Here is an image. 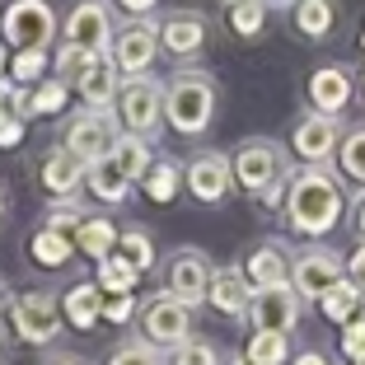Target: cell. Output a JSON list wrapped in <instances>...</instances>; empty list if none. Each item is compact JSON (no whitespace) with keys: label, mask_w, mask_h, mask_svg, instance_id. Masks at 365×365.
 Instances as JSON below:
<instances>
[{"label":"cell","mask_w":365,"mask_h":365,"mask_svg":"<svg viewBox=\"0 0 365 365\" xmlns=\"http://www.w3.org/2000/svg\"><path fill=\"white\" fill-rule=\"evenodd\" d=\"M281 211H286V225L295 230V235L323 239V235H333L337 220H342L346 192H342V182L333 178L328 164H304V169H290Z\"/></svg>","instance_id":"obj_1"},{"label":"cell","mask_w":365,"mask_h":365,"mask_svg":"<svg viewBox=\"0 0 365 365\" xmlns=\"http://www.w3.org/2000/svg\"><path fill=\"white\" fill-rule=\"evenodd\" d=\"M164 122L178 136H202L215 122V80L206 71H178L164 85Z\"/></svg>","instance_id":"obj_2"},{"label":"cell","mask_w":365,"mask_h":365,"mask_svg":"<svg viewBox=\"0 0 365 365\" xmlns=\"http://www.w3.org/2000/svg\"><path fill=\"white\" fill-rule=\"evenodd\" d=\"M230 169H235V182L244 187V192L262 197L267 206H277L281 197H286L290 155L281 150L277 140H248V145H239L235 160H230Z\"/></svg>","instance_id":"obj_3"},{"label":"cell","mask_w":365,"mask_h":365,"mask_svg":"<svg viewBox=\"0 0 365 365\" xmlns=\"http://www.w3.org/2000/svg\"><path fill=\"white\" fill-rule=\"evenodd\" d=\"M113 118L127 136L150 140L164 122V85L155 76H136V80H122L118 89V103H113Z\"/></svg>","instance_id":"obj_4"},{"label":"cell","mask_w":365,"mask_h":365,"mask_svg":"<svg viewBox=\"0 0 365 365\" xmlns=\"http://www.w3.org/2000/svg\"><path fill=\"white\" fill-rule=\"evenodd\" d=\"M122 127L113 113H94V108H85V113H76L71 118V127H66V150L76 155L85 169H98V164L113 160V145H118Z\"/></svg>","instance_id":"obj_5"},{"label":"cell","mask_w":365,"mask_h":365,"mask_svg":"<svg viewBox=\"0 0 365 365\" xmlns=\"http://www.w3.org/2000/svg\"><path fill=\"white\" fill-rule=\"evenodd\" d=\"M187 337H192V309L182 300H173L169 290L150 295L145 309H140V342H150L155 351H178Z\"/></svg>","instance_id":"obj_6"},{"label":"cell","mask_w":365,"mask_h":365,"mask_svg":"<svg viewBox=\"0 0 365 365\" xmlns=\"http://www.w3.org/2000/svg\"><path fill=\"white\" fill-rule=\"evenodd\" d=\"M10 323H14V333H19V342L47 346V342H56L66 319H61V304H56L47 290H29V295H19V300L10 304Z\"/></svg>","instance_id":"obj_7"},{"label":"cell","mask_w":365,"mask_h":365,"mask_svg":"<svg viewBox=\"0 0 365 365\" xmlns=\"http://www.w3.org/2000/svg\"><path fill=\"white\" fill-rule=\"evenodd\" d=\"M0 24H5V38L19 52H47V43H52V33H56V14L47 0H14Z\"/></svg>","instance_id":"obj_8"},{"label":"cell","mask_w":365,"mask_h":365,"mask_svg":"<svg viewBox=\"0 0 365 365\" xmlns=\"http://www.w3.org/2000/svg\"><path fill=\"white\" fill-rule=\"evenodd\" d=\"M113 66H118V76L136 80V76H150L155 56H160V24H127V29L113 33Z\"/></svg>","instance_id":"obj_9"},{"label":"cell","mask_w":365,"mask_h":365,"mask_svg":"<svg viewBox=\"0 0 365 365\" xmlns=\"http://www.w3.org/2000/svg\"><path fill=\"white\" fill-rule=\"evenodd\" d=\"M113 33L118 29H113V14H108L103 0H80L76 10H71V19H66V43L89 52V56H108Z\"/></svg>","instance_id":"obj_10"},{"label":"cell","mask_w":365,"mask_h":365,"mask_svg":"<svg viewBox=\"0 0 365 365\" xmlns=\"http://www.w3.org/2000/svg\"><path fill=\"white\" fill-rule=\"evenodd\" d=\"M290 281H295L290 290H295L300 300H323L333 286H342V281H346V262L337 258V253H328V248H309L304 258H295Z\"/></svg>","instance_id":"obj_11"},{"label":"cell","mask_w":365,"mask_h":365,"mask_svg":"<svg viewBox=\"0 0 365 365\" xmlns=\"http://www.w3.org/2000/svg\"><path fill=\"white\" fill-rule=\"evenodd\" d=\"M182 182H187V192H192L197 202H206V206L225 202L230 187H235V169H230V155H220V150H202V155H192V164L182 169Z\"/></svg>","instance_id":"obj_12"},{"label":"cell","mask_w":365,"mask_h":365,"mask_svg":"<svg viewBox=\"0 0 365 365\" xmlns=\"http://www.w3.org/2000/svg\"><path fill=\"white\" fill-rule=\"evenodd\" d=\"M300 295L290 286L281 290H253V304H248V323L253 333H290L300 323Z\"/></svg>","instance_id":"obj_13"},{"label":"cell","mask_w":365,"mask_h":365,"mask_svg":"<svg viewBox=\"0 0 365 365\" xmlns=\"http://www.w3.org/2000/svg\"><path fill=\"white\" fill-rule=\"evenodd\" d=\"M211 272H215V267L202 258V253H192V248L173 253V262H169V295H173V300H182L187 309L206 304V290H211Z\"/></svg>","instance_id":"obj_14"},{"label":"cell","mask_w":365,"mask_h":365,"mask_svg":"<svg viewBox=\"0 0 365 365\" xmlns=\"http://www.w3.org/2000/svg\"><path fill=\"white\" fill-rule=\"evenodd\" d=\"M244 281L253 290H281L290 286V272H295V258L286 253V244H277V239H267V244H258L253 253L244 258Z\"/></svg>","instance_id":"obj_15"},{"label":"cell","mask_w":365,"mask_h":365,"mask_svg":"<svg viewBox=\"0 0 365 365\" xmlns=\"http://www.w3.org/2000/svg\"><path fill=\"white\" fill-rule=\"evenodd\" d=\"M295 155H300L304 164H328L337 155V145H342V127H337V118H323V113H304L300 122H295Z\"/></svg>","instance_id":"obj_16"},{"label":"cell","mask_w":365,"mask_h":365,"mask_svg":"<svg viewBox=\"0 0 365 365\" xmlns=\"http://www.w3.org/2000/svg\"><path fill=\"white\" fill-rule=\"evenodd\" d=\"M206 304L225 319H248V304H253V286L244 281L239 267H220L211 272V290H206Z\"/></svg>","instance_id":"obj_17"},{"label":"cell","mask_w":365,"mask_h":365,"mask_svg":"<svg viewBox=\"0 0 365 365\" xmlns=\"http://www.w3.org/2000/svg\"><path fill=\"white\" fill-rule=\"evenodd\" d=\"M160 47L173 56H197L206 47V19L197 10H173L160 19Z\"/></svg>","instance_id":"obj_18"},{"label":"cell","mask_w":365,"mask_h":365,"mask_svg":"<svg viewBox=\"0 0 365 365\" xmlns=\"http://www.w3.org/2000/svg\"><path fill=\"white\" fill-rule=\"evenodd\" d=\"M309 103L323 118H342V108L351 103V76L342 66H319L309 76Z\"/></svg>","instance_id":"obj_19"},{"label":"cell","mask_w":365,"mask_h":365,"mask_svg":"<svg viewBox=\"0 0 365 365\" xmlns=\"http://www.w3.org/2000/svg\"><path fill=\"white\" fill-rule=\"evenodd\" d=\"M118 89H122V76H118V66H113V56H94V66L80 76L76 94L85 98V108H94V113H113Z\"/></svg>","instance_id":"obj_20"},{"label":"cell","mask_w":365,"mask_h":365,"mask_svg":"<svg viewBox=\"0 0 365 365\" xmlns=\"http://www.w3.org/2000/svg\"><path fill=\"white\" fill-rule=\"evenodd\" d=\"M61 319L71 323V328H80V333L98 328V323H103V290H98L94 281L71 286V290H66V300H61Z\"/></svg>","instance_id":"obj_21"},{"label":"cell","mask_w":365,"mask_h":365,"mask_svg":"<svg viewBox=\"0 0 365 365\" xmlns=\"http://www.w3.org/2000/svg\"><path fill=\"white\" fill-rule=\"evenodd\" d=\"M85 173H89V169L76 160V155L66 150V145H56V150L43 160V187H47V192H56V197L66 202V197H76V187L85 182Z\"/></svg>","instance_id":"obj_22"},{"label":"cell","mask_w":365,"mask_h":365,"mask_svg":"<svg viewBox=\"0 0 365 365\" xmlns=\"http://www.w3.org/2000/svg\"><path fill=\"white\" fill-rule=\"evenodd\" d=\"M76 248L94 262L113 258V253H118V230H113V220H108V215H85V225L76 230Z\"/></svg>","instance_id":"obj_23"},{"label":"cell","mask_w":365,"mask_h":365,"mask_svg":"<svg viewBox=\"0 0 365 365\" xmlns=\"http://www.w3.org/2000/svg\"><path fill=\"white\" fill-rule=\"evenodd\" d=\"M113 164H118V173H122L127 182H145V173H150V164H155L150 140L127 136V131H122L118 145H113Z\"/></svg>","instance_id":"obj_24"},{"label":"cell","mask_w":365,"mask_h":365,"mask_svg":"<svg viewBox=\"0 0 365 365\" xmlns=\"http://www.w3.org/2000/svg\"><path fill=\"white\" fill-rule=\"evenodd\" d=\"M333 0H295L290 5V19H295V29L304 33V38H323V33L333 29Z\"/></svg>","instance_id":"obj_25"},{"label":"cell","mask_w":365,"mask_h":365,"mask_svg":"<svg viewBox=\"0 0 365 365\" xmlns=\"http://www.w3.org/2000/svg\"><path fill=\"white\" fill-rule=\"evenodd\" d=\"M361 304H365V295L351 286V281H342V286H333L319 300V309H323V319H328V323H342V328H346V323L361 314Z\"/></svg>","instance_id":"obj_26"},{"label":"cell","mask_w":365,"mask_h":365,"mask_svg":"<svg viewBox=\"0 0 365 365\" xmlns=\"http://www.w3.org/2000/svg\"><path fill=\"white\" fill-rule=\"evenodd\" d=\"M85 182H89V192H94L98 202H113V206L127 202V192H131V182L118 173V164H113V160L98 164V169H89V173H85Z\"/></svg>","instance_id":"obj_27"},{"label":"cell","mask_w":365,"mask_h":365,"mask_svg":"<svg viewBox=\"0 0 365 365\" xmlns=\"http://www.w3.org/2000/svg\"><path fill=\"white\" fill-rule=\"evenodd\" d=\"M244 356L253 365H286L290 361V333H253Z\"/></svg>","instance_id":"obj_28"},{"label":"cell","mask_w":365,"mask_h":365,"mask_svg":"<svg viewBox=\"0 0 365 365\" xmlns=\"http://www.w3.org/2000/svg\"><path fill=\"white\" fill-rule=\"evenodd\" d=\"M136 281H140V272H136V267H127V262H122L118 253H113V258L98 262L94 286L103 290V295H131V290H136Z\"/></svg>","instance_id":"obj_29"},{"label":"cell","mask_w":365,"mask_h":365,"mask_svg":"<svg viewBox=\"0 0 365 365\" xmlns=\"http://www.w3.org/2000/svg\"><path fill=\"white\" fill-rule=\"evenodd\" d=\"M29 253L38 267H61V262H71V253H76V244L66 235H52V230H38V235L29 239Z\"/></svg>","instance_id":"obj_30"},{"label":"cell","mask_w":365,"mask_h":365,"mask_svg":"<svg viewBox=\"0 0 365 365\" xmlns=\"http://www.w3.org/2000/svg\"><path fill=\"white\" fill-rule=\"evenodd\" d=\"M178 187H182V169L173 160H155L150 173H145V197L150 202H173Z\"/></svg>","instance_id":"obj_31"},{"label":"cell","mask_w":365,"mask_h":365,"mask_svg":"<svg viewBox=\"0 0 365 365\" xmlns=\"http://www.w3.org/2000/svg\"><path fill=\"white\" fill-rule=\"evenodd\" d=\"M85 225V206L76 202V197H66V202H52L43 215V230H52V235H66L71 244H76V230Z\"/></svg>","instance_id":"obj_32"},{"label":"cell","mask_w":365,"mask_h":365,"mask_svg":"<svg viewBox=\"0 0 365 365\" xmlns=\"http://www.w3.org/2000/svg\"><path fill=\"white\" fill-rule=\"evenodd\" d=\"M118 258L127 262V267H136V272H150V262H155L150 235H145V230H122L118 235Z\"/></svg>","instance_id":"obj_33"},{"label":"cell","mask_w":365,"mask_h":365,"mask_svg":"<svg viewBox=\"0 0 365 365\" xmlns=\"http://www.w3.org/2000/svg\"><path fill=\"white\" fill-rule=\"evenodd\" d=\"M267 24V0H230V29L239 38H258Z\"/></svg>","instance_id":"obj_34"},{"label":"cell","mask_w":365,"mask_h":365,"mask_svg":"<svg viewBox=\"0 0 365 365\" xmlns=\"http://www.w3.org/2000/svg\"><path fill=\"white\" fill-rule=\"evenodd\" d=\"M337 164H342L346 178L361 182V192H365V127H351L342 136V145H337Z\"/></svg>","instance_id":"obj_35"},{"label":"cell","mask_w":365,"mask_h":365,"mask_svg":"<svg viewBox=\"0 0 365 365\" xmlns=\"http://www.w3.org/2000/svg\"><path fill=\"white\" fill-rule=\"evenodd\" d=\"M66 94H71V85H61V80L38 85L29 94V118H52V113H61V108H66Z\"/></svg>","instance_id":"obj_36"},{"label":"cell","mask_w":365,"mask_h":365,"mask_svg":"<svg viewBox=\"0 0 365 365\" xmlns=\"http://www.w3.org/2000/svg\"><path fill=\"white\" fill-rule=\"evenodd\" d=\"M47 52H14L10 56V85H38V80H43V71H47Z\"/></svg>","instance_id":"obj_37"},{"label":"cell","mask_w":365,"mask_h":365,"mask_svg":"<svg viewBox=\"0 0 365 365\" xmlns=\"http://www.w3.org/2000/svg\"><path fill=\"white\" fill-rule=\"evenodd\" d=\"M108 365H169V356L155 351L150 342H140V337H136V342H122L118 351L108 356Z\"/></svg>","instance_id":"obj_38"},{"label":"cell","mask_w":365,"mask_h":365,"mask_svg":"<svg viewBox=\"0 0 365 365\" xmlns=\"http://www.w3.org/2000/svg\"><path fill=\"white\" fill-rule=\"evenodd\" d=\"M89 66H94V56H89V52H80V47H71V43L56 47V71H61V85H80V76H85Z\"/></svg>","instance_id":"obj_39"},{"label":"cell","mask_w":365,"mask_h":365,"mask_svg":"<svg viewBox=\"0 0 365 365\" xmlns=\"http://www.w3.org/2000/svg\"><path fill=\"white\" fill-rule=\"evenodd\" d=\"M169 365H220V356H215V346L206 342V337H187V342L169 356Z\"/></svg>","instance_id":"obj_40"},{"label":"cell","mask_w":365,"mask_h":365,"mask_svg":"<svg viewBox=\"0 0 365 365\" xmlns=\"http://www.w3.org/2000/svg\"><path fill=\"white\" fill-rule=\"evenodd\" d=\"M342 356H346L351 365L365 361V304H361V314L346 323V333H342Z\"/></svg>","instance_id":"obj_41"},{"label":"cell","mask_w":365,"mask_h":365,"mask_svg":"<svg viewBox=\"0 0 365 365\" xmlns=\"http://www.w3.org/2000/svg\"><path fill=\"white\" fill-rule=\"evenodd\" d=\"M136 314V300L131 295H103V319L108 323H127Z\"/></svg>","instance_id":"obj_42"},{"label":"cell","mask_w":365,"mask_h":365,"mask_svg":"<svg viewBox=\"0 0 365 365\" xmlns=\"http://www.w3.org/2000/svg\"><path fill=\"white\" fill-rule=\"evenodd\" d=\"M19 140H24V118L5 113V118H0V150H14Z\"/></svg>","instance_id":"obj_43"},{"label":"cell","mask_w":365,"mask_h":365,"mask_svg":"<svg viewBox=\"0 0 365 365\" xmlns=\"http://www.w3.org/2000/svg\"><path fill=\"white\" fill-rule=\"evenodd\" d=\"M346 281H351V286H356V290L365 295V244L356 248L351 258H346Z\"/></svg>","instance_id":"obj_44"},{"label":"cell","mask_w":365,"mask_h":365,"mask_svg":"<svg viewBox=\"0 0 365 365\" xmlns=\"http://www.w3.org/2000/svg\"><path fill=\"white\" fill-rule=\"evenodd\" d=\"M118 5H122L127 14H150L155 5H160V0H118Z\"/></svg>","instance_id":"obj_45"},{"label":"cell","mask_w":365,"mask_h":365,"mask_svg":"<svg viewBox=\"0 0 365 365\" xmlns=\"http://www.w3.org/2000/svg\"><path fill=\"white\" fill-rule=\"evenodd\" d=\"M290 365H337L333 356H323V351H304V356H295Z\"/></svg>","instance_id":"obj_46"},{"label":"cell","mask_w":365,"mask_h":365,"mask_svg":"<svg viewBox=\"0 0 365 365\" xmlns=\"http://www.w3.org/2000/svg\"><path fill=\"white\" fill-rule=\"evenodd\" d=\"M10 98H14V85H10V80H0V118L10 113Z\"/></svg>","instance_id":"obj_47"},{"label":"cell","mask_w":365,"mask_h":365,"mask_svg":"<svg viewBox=\"0 0 365 365\" xmlns=\"http://www.w3.org/2000/svg\"><path fill=\"white\" fill-rule=\"evenodd\" d=\"M356 230H361V239H365V192L356 197Z\"/></svg>","instance_id":"obj_48"},{"label":"cell","mask_w":365,"mask_h":365,"mask_svg":"<svg viewBox=\"0 0 365 365\" xmlns=\"http://www.w3.org/2000/svg\"><path fill=\"white\" fill-rule=\"evenodd\" d=\"M47 365H85V361H80V356H52Z\"/></svg>","instance_id":"obj_49"},{"label":"cell","mask_w":365,"mask_h":365,"mask_svg":"<svg viewBox=\"0 0 365 365\" xmlns=\"http://www.w3.org/2000/svg\"><path fill=\"white\" fill-rule=\"evenodd\" d=\"M5 71H10V56H5V43H0V80H5Z\"/></svg>","instance_id":"obj_50"},{"label":"cell","mask_w":365,"mask_h":365,"mask_svg":"<svg viewBox=\"0 0 365 365\" xmlns=\"http://www.w3.org/2000/svg\"><path fill=\"white\" fill-rule=\"evenodd\" d=\"M230 365H253V361H248V356L239 351V356H230Z\"/></svg>","instance_id":"obj_51"},{"label":"cell","mask_w":365,"mask_h":365,"mask_svg":"<svg viewBox=\"0 0 365 365\" xmlns=\"http://www.w3.org/2000/svg\"><path fill=\"white\" fill-rule=\"evenodd\" d=\"M267 5H295V0H267Z\"/></svg>","instance_id":"obj_52"},{"label":"cell","mask_w":365,"mask_h":365,"mask_svg":"<svg viewBox=\"0 0 365 365\" xmlns=\"http://www.w3.org/2000/svg\"><path fill=\"white\" fill-rule=\"evenodd\" d=\"M0 220H5V197H0Z\"/></svg>","instance_id":"obj_53"},{"label":"cell","mask_w":365,"mask_h":365,"mask_svg":"<svg viewBox=\"0 0 365 365\" xmlns=\"http://www.w3.org/2000/svg\"><path fill=\"white\" fill-rule=\"evenodd\" d=\"M361 47H365V33H361Z\"/></svg>","instance_id":"obj_54"},{"label":"cell","mask_w":365,"mask_h":365,"mask_svg":"<svg viewBox=\"0 0 365 365\" xmlns=\"http://www.w3.org/2000/svg\"><path fill=\"white\" fill-rule=\"evenodd\" d=\"M0 361H5V351H0Z\"/></svg>","instance_id":"obj_55"},{"label":"cell","mask_w":365,"mask_h":365,"mask_svg":"<svg viewBox=\"0 0 365 365\" xmlns=\"http://www.w3.org/2000/svg\"><path fill=\"white\" fill-rule=\"evenodd\" d=\"M356 365H365V361H356Z\"/></svg>","instance_id":"obj_56"}]
</instances>
